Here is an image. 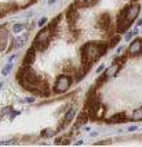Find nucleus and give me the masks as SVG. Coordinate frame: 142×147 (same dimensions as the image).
Instances as JSON below:
<instances>
[{
  "label": "nucleus",
  "mask_w": 142,
  "mask_h": 147,
  "mask_svg": "<svg viewBox=\"0 0 142 147\" xmlns=\"http://www.w3.org/2000/svg\"><path fill=\"white\" fill-rule=\"evenodd\" d=\"M108 49H109L108 43H97V42L86 43L81 47V63L91 64L92 61H97L99 57L106 54Z\"/></svg>",
  "instance_id": "1"
},
{
  "label": "nucleus",
  "mask_w": 142,
  "mask_h": 147,
  "mask_svg": "<svg viewBox=\"0 0 142 147\" xmlns=\"http://www.w3.org/2000/svg\"><path fill=\"white\" fill-rule=\"evenodd\" d=\"M139 10H141L139 4H131V6H127L121 10V13L117 17V32L123 33L131 27L134 20L138 17Z\"/></svg>",
  "instance_id": "2"
},
{
  "label": "nucleus",
  "mask_w": 142,
  "mask_h": 147,
  "mask_svg": "<svg viewBox=\"0 0 142 147\" xmlns=\"http://www.w3.org/2000/svg\"><path fill=\"white\" fill-rule=\"evenodd\" d=\"M51 33H53V29H51L50 27L43 28L42 31H39V33L36 35L35 40H33V47L39 51H44L48 47Z\"/></svg>",
  "instance_id": "3"
},
{
  "label": "nucleus",
  "mask_w": 142,
  "mask_h": 147,
  "mask_svg": "<svg viewBox=\"0 0 142 147\" xmlns=\"http://www.w3.org/2000/svg\"><path fill=\"white\" fill-rule=\"evenodd\" d=\"M71 83H72V79H71V76H69V75H59L58 78L55 79L54 92H55L57 94L64 93V92H66V90L69 89Z\"/></svg>",
  "instance_id": "4"
},
{
  "label": "nucleus",
  "mask_w": 142,
  "mask_h": 147,
  "mask_svg": "<svg viewBox=\"0 0 142 147\" xmlns=\"http://www.w3.org/2000/svg\"><path fill=\"white\" fill-rule=\"evenodd\" d=\"M65 15H66V20L69 21V24H73L77 18H79V13H77L76 4H71V6H69V9L66 10Z\"/></svg>",
  "instance_id": "5"
},
{
  "label": "nucleus",
  "mask_w": 142,
  "mask_h": 147,
  "mask_svg": "<svg viewBox=\"0 0 142 147\" xmlns=\"http://www.w3.org/2000/svg\"><path fill=\"white\" fill-rule=\"evenodd\" d=\"M128 53L131 56H138L142 53V40L141 39H135L128 47Z\"/></svg>",
  "instance_id": "6"
},
{
  "label": "nucleus",
  "mask_w": 142,
  "mask_h": 147,
  "mask_svg": "<svg viewBox=\"0 0 142 147\" xmlns=\"http://www.w3.org/2000/svg\"><path fill=\"white\" fill-rule=\"evenodd\" d=\"M35 58H36V49L32 47V49L28 50L26 56H25V58H24V64H22V65L30 67L33 64V61H35Z\"/></svg>",
  "instance_id": "7"
},
{
  "label": "nucleus",
  "mask_w": 142,
  "mask_h": 147,
  "mask_svg": "<svg viewBox=\"0 0 142 147\" xmlns=\"http://www.w3.org/2000/svg\"><path fill=\"white\" fill-rule=\"evenodd\" d=\"M109 27H110V15L108 13H104L99 17V28H102L104 31H109Z\"/></svg>",
  "instance_id": "8"
},
{
  "label": "nucleus",
  "mask_w": 142,
  "mask_h": 147,
  "mask_svg": "<svg viewBox=\"0 0 142 147\" xmlns=\"http://www.w3.org/2000/svg\"><path fill=\"white\" fill-rule=\"evenodd\" d=\"M87 121H88V114H87V111L80 112L79 117H77V121H76V125H74V128H80V126L83 125V123H86Z\"/></svg>",
  "instance_id": "9"
},
{
  "label": "nucleus",
  "mask_w": 142,
  "mask_h": 147,
  "mask_svg": "<svg viewBox=\"0 0 142 147\" xmlns=\"http://www.w3.org/2000/svg\"><path fill=\"white\" fill-rule=\"evenodd\" d=\"M126 121H127V119H126V115L124 114H116L115 117H112L110 119H108L106 122L113 125V123H123V122H126Z\"/></svg>",
  "instance_id": "10"
},
{
  "label": "nucleus",
  "mask_w": 142,
  "mask_h": 147,
  "mask_svg": "<svg viewBox=\"0 0 142 147\" xmlns=\"http://www.w3.org/2000/svg\"><path fill=\"white\" fill-rule=\"evenodd\" d=\"M76 111H77L76 108H74V107H72L71 110H69V111L65 114V117H64V121H62V122L65 123V125H68L69 122H72V119H73V118H74V115H76Z\"/></svg>",
  "instance_id": "11"
},
{
  "label": "nucleus",
  "mask_w": 142,
  "mask_h": 147,
  "mask_svg": "<svg viewBox=\"0 0 142 147\" xmlns=\"http://www.w3.org/2000/svg\"><path fill=\"white\" fill-rule=\"evenodd\" d=\"M7 45V32L6 31H0V51L4 50Z\"/></svg>",
  "instance_id": "12"
},
{
  "label": "nucleus",
  "mask_w": 142,
  "mask_h": 147,
  "mask_svg": "<svg viewBox=\"0 0 142 147\" xmlns=\"http://www.w3.org/2000/svg\"><path fill=\"white\" fill-rule=\"evenodd\" d=\"M55 133H58V132H57V129H46V130H43V132H42V136H43V137H53Z\"/></svg>",
  "instance_id": "13"
},
{
  "label": "nucleus",
  "mask_w": 142,
  "mask_h": 147,
  "mask_svg": "<svg viewBox=\"0 0 142 147\" xmlns=\"http://www.w3.org/2000/svg\"><path fill=\"white\" fill-rule=\"evenodd\" d=\"M133 119L134 121H142V108H137L133 112Z\"/></svg>",
  "instance_id": "14"
},
{
  "label": "nucleus",
  "mask_w": 142,
  "mask_h": 147,
  "mask_svg": "<svg viewBox=\"0 0 142 147\" xmlns=\"http://www.w3.org/2000/svg\"><path fill=\"white\" fill-rule=\"evenodd\" d=\"M55 144L58 146H65V144H69V137H61V139H57Z\"/></svg>",
  "instance_id": "15"
},
{
  "label": "nucleus",
  "mask_w": 142,
  "mask_h": 147,
  "mask_svg": "<svg viewBox=\"0 0 142 147\" xmlns=\"http://www.w3.org/2000/svg\"><path fill=\"white\" fill-rule=\"evenodd\" d=\"M24 24H15L14 27H12V31H14L15 33H19L21 31H24Z\"/></svg>",
  "instance_id": "16"
},
{
  "label": "nucleus",
  "mask_w": 142,
  "mask_h": 147,
  "mask_svg": "<svg viewBox=\"0 0 142 147\" xmlns=\"http://www.w3.org/2000/svg\"><path fill=\"white\" fill-rule=\"evenodd\" d=\"M119 40H120V38H119V36H115V38H112V39H110V42L108 43V46H109V47H115V46L117 45Z\"/></svg>",
  "instance_id": "17"
},
{
  "label": "nucleus",
  "mask_w": 142,
  "mask_h": 147,
  "mask_svg": "<svg viewBox=\"0 0 142 147\" xmlns=\"http://www.w3.org/2000/svg\"><path fill=\"white\" fill-rule=\"evenodd\" d=\"M11 69H12V64H7V67L3 69V71H1V74H3L4 76H7L10 72H11Z\"/></svg>",
  "instance_id": "18"
},
{
  "label": "nucleus",
  "mask_w": 142,
  "mask_h": 147,
  "mask_svg": "<svg viewBox=\"0 0 142 147\" xmlns=\"http://www.w3.org/2000/svg\"><path fill=\"white\" fill-rule=\"evenodd\" d=\"M11 111H12V107H6L3 111L0 112V117H4V115H7L8 112H11Z\"/></svg>",
  "instance_id": "19"
},
{
  "label": "nucleus",
  "mask_w": 142,
  "mask_h": 147,
  "mask_svg": "<svg viewBox=\"0 0 142 147\" xmlns=\"http://www.w3.org/2000/svg\"><path fill=\"white\" fill-rule=\"evenodd\" d=\"M137 33H138V29H134L133 32H128L127 35H126V40H130L134 35H137Z\"/></svg>",
  "instance_id": "20"
},
{
  "label": "nucleus",
  "mask_w": 142,
  "mask_h": 147,
  "mask_svg": "<svg viewBox=\"0 0 142 147\" xmlns=\"http://www.w3.org/2000/svg\"><path fill=\"white\" fill-rule=\"evenodd\" d=\"M46 24H47V18H46V17L40 18V21H39V27H44Z\"/></svg>",
  "instance_id": "21"
},
{
  "label": "nucleus",
  "mask_w": 142,
  "mask_h": 147,
  "mask_svg": "<svg viewBox=\"0 0 142 147\" xmlns=\"http://www.w3.org/2000/svg\"><path fill=\"white\" fill-rule=\"evenodd\" d=\"M104 69H105V67H104V65H99V67L97 68V74H101V72L104 71Z\"/></svg>",
  "instance_id": "22"
},
{
  "label": "nucleus",
  "mask_w": 142,
  "mask_h": 147,
  "mask_svg": "<svg viewBox=\"0 0 142 147\" xmlns=\"http://www.w3.org/2000/svg\"><path fill=\"white\" fill-rule=\"evenodd\" d=\"M18 114H19V112H18V111H15V112H12V114H10V118H11V119H14V118L15 117H17V115Z\"/></svg>",
  "instance_id": "23"
},
{
  "label": "nucleus",
  "mask_w": 142,
  "mask_h": 147,
  "mask_svg": "<svg viewBox=\"0 0 142 147\" xmlns=\"http://www.w3.org/2000/svg\"><path fill=\"white\" fill-rule=\"evenodd\" d=\"M127 130H128V132H134V130H137V126H130Z\"/></svg>",
  "instance_id": "24"
},
{
  "label": "nucleus",
  "mask_w": 142,
  "mask_h": 147,
  "mask_svg": "<svg viewBox=\"0 0 142 147\" xmlns=\"http://www.w3.org/2000/svg\"><path fill=\"white\" fill-rule=\"evenodd\" d=\"M124 50V47L123 46H120V47H117V54H121V51Z\"/></svg>",
  "instance_id": "25"
},
{
  "label": "nucleus",
  "mask_w": 142,
  "mask_h": 147,
  "mask_svg": "<svg viewBox=\"0 0 142 147\" xmlns=\"http://www.w3.org/2000/svg\"><path fill=\"white\" fill-rule=\"evenodd\" d=\"M26 101H28V103H33V101H35V97H28Z\"/></svg>",
  "instance_id": "26"
},
{
  "label": "nucleus",
  "mask_w": 142,
  "mask_h": 147,
  "mask_svg": "<svg viewBox=\"0 0 142 147\" xmlns=\"http://www.w3.org/2000/svg\"><path fill=\"white\" fill-rule=\"evenodd\" d=\"M54 2H55V0H48V3H50V4H53Z\"/></svg>",
  "instance_id": "27"
},
{
  "label": "nucleus",
  "mask_w": 142,
  "mask_h": 147,
  "mask_svg": "<svg viewBox=\"0 0 142 147\" xmlns=\"http://www.w3.org/2000/svg\"><path fill=\"white\" fill-rule=\"evenodd\" d=\"M139 25H142V20H139V21H138V27H139Z\"/></svg>",
  "instance_id": "28"
},
{
  "label": "nucleus",
  "mask_w": 142,
  "mask_h": 147,
  "mask_svg": "<svg viewBox=\"0 0 142 147\" xmlns=\"http://www.w3.org/2000/svg\"><path fill=\"white\" fill-rule=\"evenodd\" d=\"M1 86H3V83H0V89H1Z\"/></svg>",
  "instance_id": "29"
}]
</instances>
